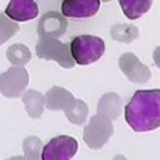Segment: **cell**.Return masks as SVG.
<instances>
[{"mask_svg": "<svg viewBox=\"0 0 160 160\" xmlns=\"http://www.w3.org/2000/svg\"><path fill=\"white\" fill-rule=\"evenodd\" d=\"M125 121L135 132L160 127V90H138L125 105Z\"/></svg>", "mask_w": 160, "mask_h": 160, "instance_id": "obj_1", "label": "cell"}, {"mask_svg": "<svg viewBox=\"0 0 160 160\" xmlns=\"http://www.w3.org/2000/svg\"><path fill=\"white\" fill-rule=\"evenodd\" d=\"M78 148V141L72 136H56L42 146L41 160H70L76 155Z\"/></svg>", "mask_w": 160, "mask_h": 160, "instance_id": "obj_5", "label": "cell"}, {"mask_svg": "<svg viewBox=\"0 0 160 160\" xmlns=\"http://www.w3.org/2000/svg\"><path fill=\"white\" fill-rule=\"evenodd\" d=\"M65 114H66V118L69 119L72 124L83 125L88 115V107L83 100L75 98L72 101V104L65 110Z\"/></svg>", "mask_w": 160, "mask_h": 160, "instance_id": "obj_15", "label": "cell"}, {"mask_svg": "<svg viewBox=\"0 0 160 160\" xmlns=\"http://www.w3.org/2000/svg\"><path fill=\"white\" fill-rule=\"evenodd\" d=\"M68 30V20L62 13L48 11L39 18L37 31L41 38H59Z\"/></svg>", "mask_w": 160, "mask_h": 160, "instance_id": "obj_7", "label": "cell"}, {"mask_svg": "<svg viewBox=\"0 0 160 160\" xmlns=\"http://www.w3.org/2000/svg\"><path fill=\"white\" fill-rule=\"evenodd\" d=\"M153 62H155V65L160 69V47H158L153 51Z\"/></svg>", "mask_w": 160, "mask_h": 160, "instance_id": "obj_20", "label": "cell"}, {"mask_svg": "<svg viewBox=\"0 0 160 160\" xmlns=\"http://www.w3.org/2000/svg\"><path fill=\"white\" fill-rule=\"evenodd\" d=\"M114 160H127V158H125V156H122V155H117L115 158H114Z\"/></svg>", "mask_w": 160, "mask_h": 160, "instance_id": "obj_21", "label": "cell"}, {"mask_svg": "<svg viewBox=\"0 0 160 160\" xmlns=\"http://www.w3.org/2000/svg\"><path fill=\"white\" fill-rule=\"evenodd\" d=\"M35 52L38 58L45 61H55L65 69H72L75 66L69 44L61 42L58 38H41L37 42Z\"/></svg>", "mask_w": 160, "mask_h": 160, "instance_id": "obj_3", "label": "cell"}, {"mask_svg": "<svg viewBox=\"0 0 160 160\" xmlns=\"http://www.w3.org/2000/svg\"><path fill=\"white\" fill-rule=\"evenodd\" d=\"M69 49L75 63L84 66L101 58L105 51V44L96 35H78L70 41Z\"/></svg>", "mask_w": 160, "mask_h": 160, "instance_id": "obj_2", "label": "cell"}, {"mask_svg": "<svg viewBox=\"0 0 160 160\" xmlns=\"http://www.w3.org/2000/svg\"><path fill=\"white\" fill-rule=\"evenodd\" d=\"M153 0H119L125 17L129 20H138L149 11Z\"/></svg>", "mask_w": 160, "mask_h": 160, "instance_id": "obj_13", "label": "cell"}, {"mask_svg": "<svg viewBox=\"0 0 160 160\" xmlns=\"http://www.w3.org/2000/svg\"><path fill=\"white\" fill-rule=\"evenodd\" d=\"M100 2H105V3H107V2H111V0H100Z\"/></svg>", "mask_w": 160, "mask_h": 160, "instance_id": "obj_22", "label": "cell"}, {"mask_svg": "<svg viewBox=\"0 0 160 160\" xmlns=\"http://www.w3.org/2000/svg\"><path fill=\"white\" fill-rule=\"evenodd\" d=\"M20 27L17 25L16 21L10 20L6 14H0V44L6 42L10 37L17 34Z\"/></svg>", "mask_w": 160, "mask_h": 160, "instance_id": "obj_19", "label": "cell"}, {"mask_svg": "<svg viewBox=\"0 0 160 160\" xmlns=\"http://www.w3.org/2000/svg\"><path fill=\"white\" fill-rule=\"evenodd\" d=\"M118 63L122 73L132 83H146L149 82L150 76H152L149 68L142 63L138 59V56L132 52L122 53Z\"/></svg>", "mask_w": 160, "mask_h": 160, "instance_id": "obj_8", "label": "cell"}, {"mask_svg": "<svg viewBox=\"0 0 160 160\" xmlns=\"http://www.w3.org/2000/svg\"><path fill=\"white\" fill-rule=\"evenodd\" d=\"M114 125L111 119L97 114V115L91 117L90 122L83 129V141L90 149L98 150L110 141Z\"/></svg>", "mask_w": 160, "mask_h": 160, "instance_id": "obj_4", "label": "cell"}, {"mask_svg": "<svg viewBox=\"0 0 160 160\" xmlns=\"http://www.w3.org/2000/svg\"><path fill=\"white\" fill-rule=\"evenodd\" d=\"M28 73L24 68L14 66L0 76V91L6 97H18L28 84Z\"/></svg>", "mask_w": 160, "mask_h": 160, "instance_id": "obj_6", "label": "cell"}, {"mask_svg": "<svg viewBox=\"0 0 160 160\" xmlns=\"http://www.w3.org/2000/svg\"><path fill=\"white\" fill-rule=\"evenodd\" d=\"M111 38L114 41L124 42V44H131L139 37V30L135 25L128 24H115L111 28Z\"/></svg>", "mask_w": 160, "mask_h": 160, "instance_id": "obj_16", "label": "cell"}, {"mask_svg": "<svg viewBox=\"0 0 160 160\" xmlns=\"http://www.w3.org/2000/svg\"><path fill=\"white\" fill-rule=\"evenodd\" d=\"M24 148V156H16V158H11L8 160H41L39 159V153L42 149V143L37 136H30L24 141L22 143Z\"/></svg>", "mask_w": 160, "mask_h": 160, "instance_id": "obj_17", "label": "cell"}, {"mask_svg": "<svg viewBox=\"0 0 160 160\" xmlns=\"http://www.w3.org/2000/svg\"><path fill=\"white\" fill-rule=\"evenodd\" d=\"M22 101L25 104V110H27L28 115L31 118H39L44 114L45 110V100L41 93L35 90H28L22 96Z\"/></svg>", "mask_w": 160, "mask_h": 160, "instance_id": "obj_14", "label": "cell"}, {"mask_svg": "<svg viewBox=\"0 0 160 160\" xmlns=\"http://www.w3.org/2000/svg\"><path fill=\"white\" fill-rule=\"evenodd\" d=\"M100 8V0H62L61 10L65 17L88 18Z\"/></svg>", "mask_w": 160, "mask_h": 160, "instance_id": "obj_9", "label": "cell"}, {"mask_svg": "<svg viewBox=\"0 0 160 160\" xmlns=\"http://www.w3.org/2000/svg\"><path fill=\"white\" fill-rule=\"evenodd\" d=\"M7 58L14 66H22V65H25V63L30 62L31 52L25 45L16 44V45H13V47L8 48Z\"/></svg>", "mask_w": 160, "mask_h": 160, "instance_id": "obj_18", "label": "cell"}, {"mask_svg": "<svg viewBox=\"0 0 160 160\" xmlns=\"http://www.w3.org/2000/svg\"><path fill=\"white\" fill-rule=\"evenodd\" d=\"M44 100H45V108H48V110H51V111L63 110L65 111L72 104L75 97L66 88L59 87V86H53L44 96Z\"/></svg>", "mask_w": 160, "mask_h": 160, "instance_id": "obj_11", "label": "cell"}, {"mask_svg": "<svg viewBox=\"0 0 160 160\" xmlns=\"http://www.w3.org/2000/svg\"><path fill=\"white\" fill-rule=\"evenodd\" d=\"M4 14L13 21H28L38 16V4L35 0H10Z\"/></svg>", "mask_w": 160, "mask_h": 160, "instance_id": "obj_10", "label": "cell"}, {"mask_svg": "<svg viewBox=\"0 0 160 160\" xmlns=\"http://www.w3.org/2000/svg\"><path fill=\"white\" fill-rule=\"evenodd\" d=\"M122 108V101L117 93H105L101 96L97 105V114L105 117L108 119H117L119 117Z\"/></svg>", "mask_w": 160, "mask_h": 160, "instance_id": "obj_12", "label": "cell"}]
</instances>
